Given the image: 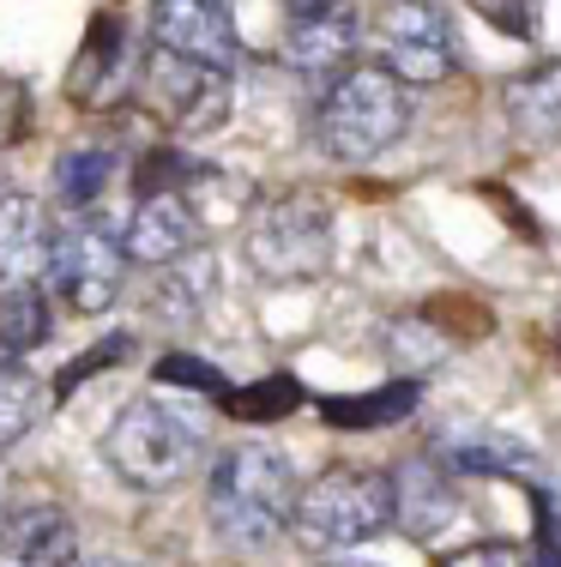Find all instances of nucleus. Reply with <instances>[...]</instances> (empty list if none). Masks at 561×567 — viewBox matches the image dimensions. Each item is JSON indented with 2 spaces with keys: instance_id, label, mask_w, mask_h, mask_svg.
I'll return each mask as SVG.
<instances>
[{
  "instance_id": "obj_1",
  "label": "nucleus",
  "mask_w": 561,
  "mask_h": 567,
  "mask_svg": "<svg viewBox=\"0 0 561 567\" xmlns=\"http://www.w3.org/2000/svg\"><path fill=\"white\" fill-rule=\"evenodd\" d=\"M297 465L272 441H236L206 465V519L224 549L236 556H260L290 532V507H297Z\"/></svg>"
},
{
  "instance_id": "obj_20",
  "label": "nucleus",
  "mask_w": 561,
  "mask_h": 567,
  "mask_svg": "<svg viewBox=\"0 0 561 567\" xmlns=\"http://www.w3.org/2000/svg\"><path fill=\"white\" fill-rule=\"evenodd\" d=\"M417 411V381H386L381 393H356V399H320V416L332 429H381Z\"/></svg>"
},
{
  "instance_id": "obj_31",
  "label": "nucleus",
  "mask_w": 561,
  "mask_h": 567,
  "mask_svg": "<svg viewBox=\"0 0 561 567\" xmlns=\"http://www.w3.org/2000/svg\"><path fill=\"white\" fill-rule=\"evenodd\" d=\"M332 567H374V561H332Z\"/></svg>"
},
{
  "instance_id": "obj_27",
  "label": "nucleus",
  "mask_w": 561,
  "mask_h": 567,
  "mask_svg": "<svg viewBox=\"0 0 561 567\" xmlns=\"http://www.w3.org/2000/svg\"><path fill=\"white\" fill-rule=\"evenodd\" d=\"M278 404H297V386L290 381H272V386H260V393L236 399V411H248V423H272Z\"/></svg>"
},
{
  "instance_id": "obj_11",
  "label": "nucleus",
  "mask_w": 561,
  "mask_h": 567,
  "mask_svg": "<svg viewBox=\"0 0 561 567\" xmlns=\"http://www.w3.org/2000/svg\"><path fill=\"white\" fill-rule=\"evenodd\" d=\"M187 248H199V212L181 187H157V194H139L133 218L122 224V254L127 266H169L181 260Z\"/></svg>"
},
{
  "instance_id": "obj_19",
  "label": "nucleus",
  "mask_w": 561,
  "mask_h": 567,
  "mask_svg": "<svg viewBox=\"0 0 561 567\" xmlns=\"http://www.w3.org/2000/svg\"><path fill=\"white\" fill-rule=\"evenodd\" d=\"M110 175H115V152H103V145H73V152L55 157V199L66 212H91L110 194Z\"/></svg>"
},
{
  "instance_id": "obj_33",
  "label": "nucleus",
  "mask_w": 561,
  "mask_h": 567,
  "mask_svg": "<svg viewBox=\"0 0 561 567\" xmlns=\"http://www.w3.org/2000/svg\"><path fill=\"white\" fill-rule=\"evenodd\" d=\"M290 7H309V0H290Z\"/></svg>"
},
{
  "instance_id": "obj_32",
  "label": "nucleus",
  "mask_w": 561,
  "mask_h": 567,
  "mask_svg": "<svg viewBox=\"0 0 561 567\" xmlns=\"http://www.w3.org/2000/svg\"><path fill=\"white\" fill-rule=\"evenodd\" d=\"M550 537H555V544H561V525H555V532H550Z\"/></svg>"
},
{
  "instance_id": "obj_16",
  "label": "nucleus",
  "mask_w": 561,
  "mask_h": 567,
  "mask_svg": "<svg viewBox=\"0 0 561 567\" xmlns=\"http://www.w3.org/2000/svg\"><path fill=\"white\" fill-rule=\"evenodd\" d=\"M501 110L531 145H561V61H543L531 73L507 79Z\"/></svg>"
},
{
  "instance_id": "obj_9",
  "label": "nucleus",
  "mask_w": 561,
  "mask_h": 567,
  "mask_svg": "<svg viewBox=\"0 0 561 567\" xmlns=\"http://www.w3.org/2000/svg\"><path fill=\"white\" fill-rule=\"evenodd\" d=\"M152 49L236 73L242 37H236L230 0H152Z\"/></svg>"
},
{
  "instance_id": "obj_3",
  "label": "nucleus",
  "mask_w": 561,
  "mask_h": 567,
  "mask_svg": "<svg viewBox=\"0 0 561 567\" xmlns=\"http://www.w3.org/2000/svg\"><path fill=\"white\" fill-rule=\"evenodd\" d=\"M411 133V91L386 66H339L314 110V145L332 164H374Z\"/></svg>"
},
{
  "instance_id": "obj_22",
  "label": "nucleus",
  "mask_w": 561,
  "mask_h": 567,
  "mask_svg": "<svg viewBox=\"0 0 561 567\" xmlns=\"http://www.w3.org/2000/svg\"><path fill=\"white\" fill-rule=\"evenodd\" d=\"M115 66H122V24L97 19L91 24V43L73 66V97L79 103H110L115 97Z\"/></svg>"
},
{
  "instance_id": "obj_8",
  "label": "nucleus",
  "mask_w": 561,
  "mask_h": 567,
  "mask_svg": "<svg viewBox=\"0 0 561 567\" xmlns=\"http://www.w3.org/2000/svg\"><path fill=\"white\" fill-rule=\"evenodd\" d=\"M145 91H152L157 115L181 133V140H206L230 121V73L218 66H199V61H181V55H164L152 49L145 61Z\"/></svg>"
},
{
  "instance_id": "obj_13",
  "label": "nucleus",
  "mask_w": 561,
  "mask_h": 567,
  "mask_svg": "<svg viewBox=\"0 0 561 567\" xmlns=\"http://www.w3.org/2000/svg\"><path fill=\"white\" fill-rule=\"evenodd\" d=\"M386 489H393V525L417 544H435L453 525V471H440L435 458H405L398 471H386Z\"/></svg>"
},
{
  "instance_id": "obj_21",
  "label": "nucleus",
  "mask_w": 561,
  "mask_h": 567,
  "mask_svg": "<svg viewBox=\"0 0 561 567\" xmlns=\"http://www.w3.org/2000/svg\"><path fill=\"white\" fill-rule=\"evenodd\" d=\"M211 290H218V266L199 248H187L181 260L157 266V308H169V315H199L211 302Z\"/></svg>"
},
{
  "instance_id": "obj_6",
  "label": "nucleus",
  "mask_w": 561,
  "mask_h": 567,
  "mask_svg": "<svg viewBox=\"0 0 561 567\" xmlns=\"http://www.w3.org/2000/svg\"><path fill=\"white\" fill-rule=\"evenodd\" d=\"M127 284V254H122V229H110L103 218H79L55 229L49 241V266H43V290L61 296L73 315H110L115 296Z\"/></svg>"
},
{
  "instance_id": "obj_4",
  "label": "nucleus",
  "mask_w": 561,
  "mask_h": 567,
  "mask_svg": "<svg viewBox=\"0 0 561 567\" xmlns=\"http://www.w3.org/2000/svg\"><path fill=\"white\" fill-rule=\"evenodd\" d=\"M393 525V489H386V471H363V465H332L309 477L297 489L290 507V532L309 549L332 556V549H356L368 537H381Z\"/></svg>"
},
{
  "instance_id": "obj_15",
  "label": "nucleus",
  "mask_w": 561,
  "mask_h": 567,
  "mask_svg": "<svg viewBox=\"0 0 561 567\" xmlns=\"http://www.w3.org/2000/svg\"><path fill=\"white\" fill-rule=\"evenodd\" d=\"M435 465L440 471H507V477H531V471H538V453H531L526 441L501 435V429L453 423L435 435Z\"/></svg>"
},
{
  "instance_id": "obj_28",
  "label": "nucleus",
  "mask_w": 561,
  "mask_h": 567,
  "mask_svg": "<svg viewBox=\"0 0 561 567\" xmlns=\"http://www.w3.org/2000/svg\"><path fill=\"white\" fill-rule=\"evenodd\" d=\"M447 567H526V556L507 549V544H477V549H459Z\"/></svg>"
},
{
  "instance_id": "obj_24",
  "label": "nucleus",
  "mask_w": 561,
  "mask_h": 567,
  "mask_svg": "<svg viewBox=\"0 0 561 567\" xmlns=\"http://www.w3.org/2000/svg\"><path fill=\"white\" fill-rule=\"evenodd\" d=\"M157 381H164V386H187V393L230 399V381H224L211 362H199V357H164V362H157Z\"/></svg>"
},
{
  "instance_id": "obj_17",
  "label": "nucleus",
  "mask_w": 561,
  "mask_h": 567,
  "mask_svg": "<svg viewBox=\"0 0 561 567\" xmlns=\"http://www.w3.org/2000/svg\"><path fill=\"white\" fill-rule=\"evenodd\" d=\"M49 339H55V296L43 284H7L0 290V350L24 357Z\"/></svg>"
},
{
  "instance_id": "obj_25",
  "label": "nucleus",
  "mask_w": 561,
  "mask_h": 567,
  "mask_svg": "<svg viewBox=\"0 0 561 567\" xmlns=\"http://www.w3.org/2000/svg\"><path fill=\"white\" fill-rule=\"evenodd\" d=\"M31 133V91L0 73V145H19Z\"/></svg>"
},
{
  "instance_id": "obj_5",
  "label": "nucleus",
  "mask_w": 561,
  "mask_h": 567,
  "mask_svg": "<svg viewBox=\"0 0 561 567\" xmlns=\"http://www.w3.org/2000/svg\"><path fill=\"white\" fill-rule=\"evenodd\" d=\"M242 254L266 284H309L332 266V212L314 194H266L253 199Z\"/></svg>"
},
{
  "instance_id": "obj_34",
  "label": "nucleus",
  "mask_w": 561,
  "mask_h": 567,
  "mask_svg": "<svg viewBox=\"0 0 561 567\" xmlns=\"http://www.w3.org/2000/svg\"><path fill=\"white\" fill-rule=\"evenodd\" d=\"M0 194H7V182H0Z\"/></svg>"
},
{
  "instance_id": "obj_18",
  "label": "nucleus",
  "mask_w": 561,
  "mask_h": 567,
  "mask_svg": "<svg viewBox=\"0 0 561 567\" xmlns=\"http://www.w3.org/2000/svg\"><path fill=\"white\" fill-rule=\"evenodd\" d=\"M43 404H49V386L37 381L19 357L0 362V453H12L37 423H43Z\"/></svg>"
},
{
  "instance_id": "obj_29",
  "label": "nucleus",
  "mask_w": 561,
  "mask_h": 567,
  "mask_svg": "<svg viewBox=\"0 0 561 567\" xmlns=\"http://www.w3.org/2000/svg\"><path fill=\"white\" fill-rule=\"evenodd\" d=\"M97 567H139L133 556H110V561H97Z\"/></svg>"
},
{
  "instance_id": "obj_7",
  "label": "nucleus",
  "mask_w": 561,
  "mask_h": 567,
  "mask_svg": "<svg viewBox=\"0 0 561 567\" xmlns=\"http://www.w3.org/2000/svg\"><path fill=\"white\" fill-rule=\"evenodd\" d=\"M381 37V61L398 85H440V79L459 66V43H453V24L435 0H386V12L374 19Z\"/></svg>"
},
{
  "instance_id": "obj_23",
  "label": "nucleus",
  "mask_w": 561,
  "mask_h": 567,
  "mask_svg": "<svg viewBox=\"0 0 561 567\" xmlns=\"http://www.w3.org/2000/svg\"><path fill=\"white\" fill-rule=\"evenodd\" d=\"M471 12L484 24H496V31L519 37V43H531L543 24V0H471Z\"/></svg>"
},
{
  "instance_id": "obj_30",
  "label": "nucleus",
  "mask_w": 561,
  "mask_h": 567,
  "mask_svg": "<svg viewBox=\"0 0 561 567\" xmlns=\"http://www.w3.org/2000/svg\"><path fill=\"white\" fill-rule=\"evenodd\" d=\"M0 513H7V477H0Z\"/></svg>"
},
{
  "instance_id": "obj_10",
  "label": "nucleus",
  "mask_w": 561,
  "mask_h": 567,
  "mask_svg": "<svg viewBox=\"0 0 561 567\" xmlns=\"http://www.w3.org/2000/svg\"><path fill=\"white\" fill-rule=\"evenodd\" d=\"M356 43H363L356 7H344V0H309V7H290V24H284V66L314 73V79H332L339 66H351Z\"/></svg>"
},
{
  "instance_id": "obj_26",
  "label": "nucleus",
  "mask_w": 561,
  "mask_h": 567,
  "mask_svg": "<svg viewBox=\"0 0 561 567\" xmlns=\"http://www.w3.org/2000/svg\"><path fill=\"white\" fill-rule=\"evenodd\" d=\"M127 350H133V339H127V332H122V339H110V344H97V350H85V357H79L73 369L61 374V386H55V393L66 399V393H73V386H79V381H91V374H97L103 362H122Z\"/></svg>"
},
{
  "instance_id": "obj_14",
  "label": "nucleus",
  "mask_w": 561,
  "mask_h": 567,
  "mask_svg": "<svg viewBox=\"0 0 561 567\" xmlns=\"http://www.w3.org/2000/svg\"><path fill=\"white\" fill-rule=\"evenodd\" d=\"M49 241H55L49 206L7 187V194H0V290H7V284H43Z\"/></svg>"
},
{
  "instance_id": "obj_12",
  "label": "nucleus",
  "mask_w": 561,
  "mask_h": 567,
  "mask_svg": "<svg viewBox=\"0 0 561 567\" xmlns=\"http://www.w3.org/2000/svg\"><path fill=\"white\" fill-rule=\"evenodd\" d=\"M0 567H79V532L55 502L0 513Z\"/></svg>"
},
{
  "instance_id": "obj_2",
  "label": "nucleus",
  "mask_w": 561,
  "mask_h": 567,
  "mask_svg": "<svg viewBox=\"0 0 561 567\" xmlns=\"http://www.w3.org/2000/svg\"><path fill=\"white\" fill-rule=\"evenodd\" d=\"M103 458L110 471L139 495H169L206 465V423L176 399H127L122 416L103 435Z\"/></svg>"
}]
</instances>
